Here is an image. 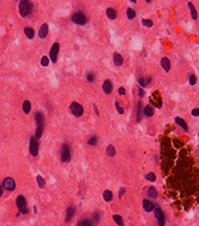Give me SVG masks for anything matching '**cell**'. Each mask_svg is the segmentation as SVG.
Wrapping results in <instances>:
<instances>
[{
    "instance_id": "obj_31",
    "label": "cell",
    "mask_w": 199,
    "mask_h": 226,
    "mask_svg": "<svg viewBox=\"0 0 199 226\" xmlns=\"http://www.w3.org/2000/svg\"><path fill=\"white\" fill-rule=\"evenodd\" d=\"M97 137H96V136H92V137H90L89 140H88V145L89 146H96L97 145Z\"/></svg>"
},
{
    "instance_id": "obj_23",
    "label": "cell",
    "mask_w": 199,
    "mask_h": 226,
    "mask_svg": "<svg viewBox=\"0 0 199 226\" xmlns=\"http://www.w3.org/2000/svg\"><path fill=\"white\" fill-rule=\"evenodd\" d=\"M150 81H151V78L150 77H148V78H143V77H138V83L141 84L142 87H147L149 83H150Z\"/></svg>"
},
{
    "instance_id": "obj_28",
    "label": "cell",
    "mask_w": 199,
    "mask_h": 226,
    "mask_svg": "<svg viewBox=\"0 0 199 226\" xmlns=\"http://www.w3.org/2000/svg\"><path fill=\"white\" fill-rule=\"evenodd\" d=\"M113 219H114V221L119 225V226H124V220H122V218L120 216V215H118V214H115L114 216H113Z\"/></svg>"
},
{
    "instance_id": "obj_32",
    "label": "cell",
    "mask_w": 199,
    "mask_h": 226,
    "mask_svg": "<svg viewBox=\"0 0 199 226\" xmlns=\"http://www.w3.org/2000/svg\"><path fill=\"white\" fill-rule=\"evenodd\" d=\"M188 81H190V84L191 86H194L196 83H197V77H196V75H190V78H188Z\"/></svg>"
},
{
    "instance_id": "obj_36",
    "label": "cell",
    "mask_w": 199,
    "mask_h": 226,
    "mask_svg": "<svg viewBox=\"0 0 199 226\" xmlns=\"http://www.w3.org/2000/svg\"><path fill=\"white\" fill-rule=\"evenodd\" d=\"M78 226H92L89 220H82L78 223Z\"/></svg>"
},
{
    "instance_id": "obj_9",
    "label": "cell",
    "mask_w": 199,
    "mask_h": 226,
    "mask_svg": "<svg viewBox=\"0 0 199 226\" xmlns=\"http://www.w3.org/2000/svg\"><path fill=\"white\" fill-rule=\"evenodd\" d=\"M59 50H60V45L58 42H55L54 45L52 46L50 52H49V57L52 59V63H56L58 60V54H59Z\"/></svg>"
},
{
    "instance_id": "obj_19",
    "label": "cell",
    "mask_w": 199,
    "mask_h": 226,
    "mask_svg": "<svg viewBox=\"0 0 199 226\" xmlns=\"http://www.w3.org/2000/svg\"><path fill=\"white\" fill-rule=\"evenodd\" d=\"M142 113H143V107H142V102L139 101L137 105V120L138 121L142 120Z\"/></svg>"
},
{
    "instance_id": "obj_39",
    "label": "cell",
    "mask_w": 199,
    "mask_h": 226,
    "mask_svg": "<svg viewBox=\"0 0 199 226\" xmlns=\"http://www.w3.org/2000/svg\"><path fill=\"white\" fill-rule=\"evenodd\" d=\"M192 115H193V117H198L199 115V108H194L193 111H192Z\"/></svg>"
},
{
    "instance_id": "obj_4",
    "label": "cell",
    "mask_w": 199,
    "mask_h": 226,
    "mask_svg": "<svg viewBox=\"0 0 199 226\" xmlns=\"http://www.w3.org/2000/svg\"><path fill=\"white\" fill-rule=\"evenodd\" d=\"M70 111L75 117H81V115L84 113V108L81 104H78V102H72L71 106H70Z\"/></svg>"
},
{
    "instance_id": "obj_38",
    "label": "cell",
    "mask_w": 199,
    "mask_h": 226,
    "mask_svg": "<svg viewBox=\"0 0 199 226\" xmlns=\"http://www.w3.org/2000/svg\"><path fill=\"white\" fill-rule=\"evenodd\" d=\"M115 108H116V111H118L119 113H120V114H122V113H124V109H122V107H121L120 105H119V102H118V101H115Z\"/></svg>"
},
{
    "instance_id": "obj_25",
    "label": "cell",
    "mask_w": 199,
    "mask_h": 226,
    "mask_svg": "<svg viewBox=\"0 0 199 226\" xmlns=\"http://www.w3.org/2000/svg\"><path fill=\"white\" fill-rule=\"evenodd\" d=\"M106 13H107V17L109 19H115L116 18V11L114 9H108L107 11H106Z\"/></svg>"
},
{
    "instance_id": "obj_27",
    "label": "cell",
    "mask_w": 199,
    "mask_h": 226,
    "mask_svg": "<svg viewBox=\"0 0 199 226\" xmlns=\"http://www.w3.org/2000/svg\"><path fill=\"white\" fill-rule=\"evenodd\" d=\"M126 15H127V18H128V19H133V18L136 17V11H134L133 9L128 7L127 11H126Z\"/></svg>"
},
{
    "instance_id": "obj_12",
    "label": "cell",
    "mask_w": 199,
    "mask_h": 226,
    "mask_svg": "<svg viewBox=\"0 0 199 226\" xmlns=\"http://www.w3.org/2000/svg\"><path fill=\"white\" fill-rule=\"evenodd\" d=\"M47 35H48V24L44 23V24H42L41 28H40L38 36L41 39H46V37H47Z\"/></svg>"
},
{
    "instance_id": "obj_30",
    "label": "cell",
    "mask_w": 199,
    "mask_h": 226,
    "mask_svg": "<svg viewBox=\"0 0 199 226\" xmlns=\"http://www.w3.org/2000/svg\"><path fill=\"white\" fill-rule=\"evenodd\" d=\"M107 154H108L109 156H114V155H115V148L113 147L112 145H109V146L107 147Z\"/></svg>"
},
{
    "instance_id": "obj_18",
    "label": "cell",
    "mask_w": 199,
    "mask_h": 226,
    "mask_svg": "<svg viewBox=\"0 0 199 226\" xmlns=\"http://www.w3.org/2000/svg\"><path fill=\"white\" fill-rule=\"evenodd\" d=\"M175 123H176L177 125H180V126L185 130V131H187V130H188V126H187V124H186V121H185L182 118L176 117V118H175Z\"/></svg>"
},
{
    "instance_id": "obj_41",
    "label": "cell",
    "mask_w": 199,
    "mask_h": 226,
    "mask_svg": "<svg viewBox=\"0 0 199 226\" xmlns=\"http://www.w3.org/2000/svg\"><path fill=\"white\" fill-rule=\"evenodd\" d=\"M119 94H120V95H125V88L124 87L119 88Z\"/></svg>"
},
{
    "instance_id": "obj_8",
    "label": "cell",
    "mask_w": 199,
    "mask_h": 226,
    "mask_svg": "<svg viewBox=\"0 0 199 226\" xmlns=\"http://www.w3.org/2000/svg\"><path fill=\"white\" fill-rule=\"evenodd\" d=\"M30 154L32 156H36L38 154V140L35 137V136H32V137L30 138Z\"/></svg>"
},
{
    "instance_id": "obj_22",
    "label": "cell",
    "mask_w": 199,
    "mask_h": 226,
    "mask_svg": "<svg viewBox=\"0 0 199 226\" xmlns=\"http://www.w3.org/2000/svg\"><path fill=\"white\" fill-rule=\"evenodd\" d=\"M148 195H149V197H151V198H157V190L154 188V187H149V189H148Z\"/></svg>"
},
{
    "instance_id": "obj_44",
    "label": "cell",
    "mask_w": 199,
    "mask_h": 226,
    "mask_svg": "<svg viewBox=\"0 0 199 226\" xmlns=\"http://www.w3.org/2000/svg\"><path fill=\"white\" fill-rule=\"evenodd\" d=\"M3 189H4L3 187H0V197H1V196H3Z\"/></svg>"
},
{
    "instance_id": "obj_14",
    "label": "cell",
    "mask_w": 199,
    "mask_h": 226,
    "mask_svg": "<svg viewBox=\"0 0 199 226\" xmlns=\"http://www.w3.org/2000/svg\"><path fill=\"white\" fill-rule=\"evenodd\" d=\"M143 207H144V210L147 212H152L155 208V204L152 203L151 201H148V200H143Z\"/></svg>"
},
{
    "instance_id": "obj_1",
    "label": "cell",
    "mask_w": 199,
    "mask_h": 226,
    "mask_svg": "<svg viewBox=\"0 0 199 226\" xmlns=\"http://www.w3.org/2000/svg\"><path fill=\"white\" fill-rule=\"evenodd\" d=\"M35 120H36V125H37L35 137L38 140V138H41L42 132H43V123H44V118H43L42 113L37 112V113H36V115H35Z\"/></svg>"
},
{
    "instance_id": "obj_13",
    "label": "cell",
    "mask_w": 199,
    "mask_h": 226,
    "mask_svg": "<svg viewBox=\"0 0 199 226\" xmlns=\"http://www.w3.org/2000/svg\"><path fill=\"white\" fill-rule=\"evenodd\" d=\"M73 216H75V208L73 207H69L67 208V210H66V223H70L72 219H73Z\"/></svg>"
},
{
    "instance_id": "obj_7",
    "label": "cell",
    "mask_w": 199,
    "mask_h": 226,
    "mask_svg": "<svg viewBox=\"0 0 199 226\" xmlns=\"http://www.w3.org/2000/svg\"><path fill=\"white\" fill-rule=\"evenodd\" d=\"M16 203H17V207H18V209L22 212L23 214H26L29 212V209L26 208V200H25V197L24 196H22V195H19L18 197H17V201H16Z\"/></svg>"
},
{
    "instance_id": "obj_16",
    "label": "cell",
    "mask_w": 199,
    "mask_h": 226,
    "mask_svg": "<svg viewBox=\"0 0 199 226\" xmlns=\"http://www.w3.org/2000/svg\"><path fill=\"white\" fill-rule=\"evenodd\" d=\"M113 60H114V64H115L116 66H120V65H122V63H124V58H122L121 54H119V53H115V54H114V57H113Z\"/></svg>"
},
{
    "instance_id": "obj_3",
    "label": "cell",
    "mask_w": 199,
    "mask_h": 226,
    "mask_svg": "<svg viewBox=\"0 0 199 226\" xmlns=\"http://www.w3.org/2000/svg\"><path fill=\"white\" fill-rule=\"evenodd\" d=\"M72 22L78 24V25H84V24H87L88 18L83 12H76L75 15L72 16Z\"/></svg>"
},
{
    "instance_id": "obj_11",
    "label": "cell",
    "mask_w": 199,
    "mask_h": 226,
    "mask_svg": "<svg viewBox=\"0 0 199 226\" xmlns=\"http://www.w3.org/2000/svg\"><path fill=\"white\" fill-rule=\"evenodd\" d=\"M102 89H103V92H104L106 94H110V93L113 92V83H112V81L106 79V81L103 82Z\"/></svg>"
},
{
    "instance_id": "obj_33",
    "label": "cell",
    "mask_w": 199,
    "mask_h": 226,
    "mask_svg": "<svg viewBox=\"0 0 199 226\" xmlns=\"http://www.w3.org/2000/svg\"><path fill=\"white\" fill-rule=\"evenodd\" d=\"M142 23H143V25L149 26V28H151L152 24H154V22H152L151 19H143V20H142Z\"/></svg>"
},
{
    "instance_id": "obj_42",
    "label": "cell",
    "mask_w": 199,
    "mask_h": 226,
    "mask_svg": "<svg viewBox=\"0 0 199 226\" xmlns=\"http://www.w3.org/2000/svg\"><path fill=\"white\" fill-rule=\"evenodd\" d=\"M138 92H139V96L143 98V96H144V90H143V89H142V88H139V90H138Z\"/></svg>"
},
{
    "instance_id": "obj_40",
    "label": "cell",
    "mask_w": 199,
    "mask_h": 226,
    "mask_svg": "<svg viewBox=\"0 0 199 226\" xmlns=\"http://www.w3.org/2000/svg\"><path fill=\"white\" fill-rule=\"evenodd\" d=\"M125 193H126V189H125V188H121L120 191H119V197H122Z\"/></svg>"
},
{
    "instance_id": "obj_17",
    "label": "cell",
    "mask_w": 199,
    "mask_h": 226,
    "mask_svg": "<svg viewBox=\"0 0 199 226\" xmlns=\"http://www.w3.org/2000/svg\"><path fill=\"white\" fill-rule=\"evenodd\" d=\"M143 112H144V114L147 115V117H152V115H154V113H155L154 107H152L151 105L145 106V107H144V109H143Z\"/></svg>"
},
{
    "instance_id": "obj_21",
    "label": "cell",
    "mask_w": 199,
    "mask_h": 226,
    "mask_svg": "<svg viewBox=\"0 0 199 226\" xmlns=\"http://www.w3.org/2000/svg\"><path fill=\"white\" fill-rule=\"evenodd\" d=\"M187 5H188V7H190V10H191L192 18H193V19H197V18H198V13H197V10H196V7H194V5L192 4V3H188Z\"/></svg>"
},
{
    "instance_id": "obj_2",
    "label": "cell",
    "mask_w": 199,
    "mask_h": 226,
    "mask_svg": "<svg viewBox=\"0 0 199 226\" xmlns=\"http://www.w3.org/2000/svg\"><path fill=\"white\" fill-rule=\"evenodd\" d=\"M31 10H32V4L29 0H22L19 3V13H21L22 17H26L28 15H30Z\"/></svg>"
},
{
    "instance_id": "obj_6",
    "label": "cell",
    "mask_w": 199,
    "mask_h": 226,
    "mask_svg": "<svg viewBox=\"0 0 199 226\" xmlns=\"http://www.w3.org/2000/svg\"><path fill=\"white\" fill-rule=\"evenodd\" d=\"M60 156H61V161L63 162H69L70 159H71V148L69 145H63L61 147V153H60Z\"/></svg>"
},
{
    "instance_id": "obj_5",
    "label": "cell",
    "mask_w": 199,
    "mask_h": 226,
    "mask_svg": "<svg viewBox=\"0 0 199 226\" xmlns=\"http://www.w3.org/2000/svg\"><path fill=\"white\" fill-rule=\"evenodd\" d=\"M155 216H156V220L158 223V226H164V223H165V218H164V213L162 212L161 207L157 206V204H155Z\"/></svg>"
},
{
    "instance_id": "obj_34",
    "label": "cell",
    "mask_w": 199,
    "mask_h": 226,
    "mask_svg": "<svg viewBox=\"0 0 199 226\" xmlns=\"http://www.w3.org/2000/svg\"><path fill=\"white\" fill-rule=\"evenodd\" d=\"M48 64H49V59H48V57H42V59H41V65H42V66H48Z\"/></svg>"
},
{
    "instance_id": "obj_35",
    "label": "cell",
    "mask_w": 199,
    "mask_h": 226,
    "mask_svg": "<svg viewBox=\"0 0 199 226\" xmlns=\"http://www.w3.org/2000/svg\"><path fill=\"white\" fill-rule=\"evenodd\" d=\"M147 179L148 181H150V182H155L156 181V176H155V173H149V174H147Z\"/></svg>"
},
{
    "instance_id": "obj_10",
    "label": "cell",
    "mask_w": 199,
    "mask_h": 226,
    "mask_svg": "<svg viewBox=\"0 0 199 226\" xmlns=\"http://www.w3.org/2000/svg\"><path fill=\"white\" fill-rule=\"evenodd\" d=\"M3 188H5L6 190H9V191H12V190L16 189V183H15V181H13L12 178L7 177V178H5L4 182H3Z\"/></svg>"
},
{
    "instance_id": "obj_24",
    "label": "cell",
    "mask_w": 199,
    "mask_h": 226,
    "mask_svg": "<svg viewBox=\"0 0 199 226\" xmlns=\"http://www.w3.org/2000/svg\"><path fill=\"white\" fill-rule=\"evenodd\" d=\"M24 34L26 35V37H28V39H34V36H35V31H34V29H31V28H25L24 29Z\"/></svg>"
},
{
    "instance_id": "obj_29",
    "label": "cell",
    "mask_w": 199,
    "mask_h": 226,
    "mask_svg": "<svg viewBox=\"0 0 199 226\" xmlns=\"http://www.w3.org/2000/svg\"><path fill=\"white\" fill-rule=\"evenodd\" d=\"M36 179H37V184H38V187L41 188V189H43V188H44V185H46V183H44V179L42 178V176H37V177H36Z\"/></svg>"
},
{
    "instance_id": "obj_43",
    "label": "cell",
    "mask_w": 199,
    "mask_h": 226,
    "mask_svg": "<svg viewBox=\"0 0 199 226\" xmlns=\"http://www.w3.org/2000/svg\"><path fill=\"white\" fill-rule=\"evenodd\" d=\"M94 109H95V112H96V114L98 115V114H99V112H98V109H97V106H96V105H94Z\"/></svg>"
},
{
    "instance_id": "obj_26",
    "label": "cell",
    "mask_w": 199,
    "mask_h": 226,
    "mask_svg": "<svg viewBox=\"0 0 199 226\" xmlns=\"http://www.w3.org/2000/svg\"><path fill=\"white\" fill-rule=\"evenodd\" d=\"M103 198H104V201H107V202L112 201L113 200V193L109 190H106L103 193Z\"/></svg>"
},
{
    "instance_id": "obj_37",
    "label": "cell",
    "mask_w": 199,
    "mask_h": 226,
    "mask_svg": "<svg viewBox=\"0 0 199 226\" xmlns=\"http://www.w3.org/2000/svg\"><path fill=\"white\" fill-rule=\"evenodd\" d=\"M87 79H88V82H94V81H95V75L92 73V72L88 73V75H87Z\"/></svg>"
},
{
    "instance_id": "obj_20",
    "label": "cell",
    "mask_w": 199,
    "mask_h": 226,
    "mask_svg": "<svg viewBox=\"0 0 199 226\" xmlns=\"http://www.w3.org/2000/svg\"><path fill=\"white\" fill-rule=\"evenodd\" d=\"M30 109H31V104H30V101H29V100H25V101L23 102V111H24V113H25V114H29Z\"/></svg>"
},
{
    "instance_id": "obj_15",
    "label": "cell",
    "mask_w": 199,
    "mask_h": 226,
    "mask_svg": "<svg viewBox=\"0 0 199 226\" xmlns=\"http://www.w3.org/2000/svg\"><path fill=\"white\" fill-rule=\"evenodd\" d=\"M161 65H162V67H163V70L165 71V72H168L169 70H170V60L168 59V58H162V60H161Z\"/></svg>"
}]
</instances>
